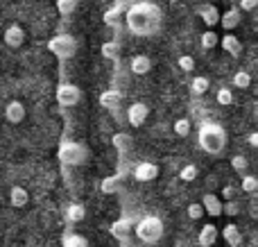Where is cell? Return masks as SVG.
<instances>
[{
    "label": "cell",
    "mask_w": 258,
    "mask_h": 247,
    "mask_svg": "<svg viewBox=\"0 0 258 247\" xmlns=\"http://www.w3.org/2000/svg\"><path fill=\"white\" fill-rule=\"evenodd\" d=\"M127 30L136 36H152L161 27V9L152 3H136L125 14Z\"/></svg>",
    "instance_id": "6da1fadb"
},
{
    "label": "cell",
    "mask_w": 258,
    "mask_h": 247,
    "mask_svg": "<svg viewBox=\"0 0 258 247\" xmlns=\"http://www.w3.org/2000/svg\"><path fill=\"white\" fill-rule=\"evenodd\" d=\"M200 145L204 152L209 154H222L224 148H227V132H224L222 125L218 122H204L200 127Z\"/></svg>",
    "instance_id": "7a4b0ae2"
},
{
    "label": "cell",
    "mask_w": 258,
    "mask_h": 247,
    "mask_svg": "<svg viewBox=\"0 0 258 247\" xmlns=\"http://www.w3.org/2000/svg\"><path fill=\"white\" fill-rule=\"evenodd\" d=\"M59 159H61L63 166L80 168L89 161V148L80 141H63L59 145Z\"/></svg>",
    "instance_id": "3957f363"
},
{
    "label": "cell",
    "mask_w": 258,
    "mask_h": 247,
    "mask_svg": "<svg viewBox=\"0 0 258 247\" xmlns=\"http://www.w3.org/2000/svg\"><path fill=\"white\" fill-rule=\"evenodd\" d=\"M136 236L143 245H156L163 238V222L156 216H145L136 222Z\"/></svg>",
    "instance_id": "277c9868"
},
{
    "label": "cell",
    "mask_w": 258,
    "mask_h": 247,
    "mask_svg": "<svg viewBox=\"0 0 258 247\" xmlns=\"http://www.w3.org/2000/svg\"><path fill=\"white\" fill-rule=\"evenodd\" d=\"M48 50L57 59L68 61V59H73L77 54V41H75V36H71V34H57L50 39Z\"/></svg>",
    "instance_id": "5b68a950"
},
{
    "label": "cell",
    "mask_w": 258,
    "mask_h": 247,
    "mask_svg": "<svg viewBox=\"0 0 258 247\" xmlns=\"http://www.w3.org/2000/svg\"><path fill=\"white\" fill-rule=\"evenodd\" d=\"M82 100V89L77 84H61L57 89V102L61 107H75Z\"/></svg>",
    "instance_id": "8992f818"
},
{
    "label": "cell",
    "mask_w": 258,
    "mask_h": 247,
    "mask_svg": "<svg viewBox=\"0 0 258 247\" xmlns=\"http://www.w3.org/2000/svg\"><path fill=\"white\" fill-rule=\"evenodd\" d=\"M132 177L136 181H141V184H145V181H154L156 177H159V166L152 163V161H141V163L134 166Z\"/></svg>",
    "instance_id": "52a82bcc"
},
{
    "label": "cell",
    "mask_w": 258,
    "mask_h": 247,
    "mask_svg": "<svg viewBox=\"0 0 258 247\" xmlns=\"http://www.w3.org/2000/svg\"><path fill=\"white\" fill-rule=\"evenodd\" d=\"M150 116V107L145 102H132L127 109V120L132 127H141Z\"/></svg>",
    "instance_id": "ba28073f"
},
{
    "label": "cell",
    "mask_w": 258,
    "mask_h": 247,
    "mask_svg": "<svg viewBox=\"0 0 258 247\" xmlns=\"http://www.w3.org/2000/svg\"><path fill=\"white\" fill-rule=\"evenodd\" d=\"M3 41H5V45L7 48H21L23 43H25V30H23L21 25H7V30H5V34H3Z\"/></svg>",
    "instance_id": "9c48e42d"
},
{
    "label": "cell",
    "mask_w": 258,
    "mask_h": 247,
    "mask_svg": "<svg viewBox=\"0 0 258 247\" xmlns=\"http://www.w3.org/2000/svg\"><path fill=\"white\" fill-rule=\"evenodd\" d=\"M5 118H7V122H12V125H21V122L25 120V104H23L21 100H9L7 107H5Z\"/></svg>",
    "instance_id": "30bf717a"
},
{
    "label": "cell",
    "mask_w": 258,
    "mask_h": 247,
    "mask_svg": "<svg viewBox=\"0 0 258 247\" xmlns=\"http://www.w3.org/2000/svg\"><path fill=\"white\" fill-rule=\"evenodd\" d=\"M86 218V207L80 202H71L66 209H63V220L71 222V225H77Z\"/></svg>",
    "instance_id": "8fae6325"
},
{
    "label": "cell",
    "mask_w": 258,
    "mask_h": 247,
    "mask_svg": "<svg viewBox=\"0 0 258 247\" xmlns=\"http://www.w3.org/2000/svg\"><path fill=\"white\" fill-rule=\"evenodd\" d=\"M202 204H204L206 213H209L211 218H218V216L224 213V204L220 202V198L215 193H206L204 198H202Z\"/></svg>",
    "instance_id": "7c38bea8"
},
{
    "label": "cell",
    "mask_w": 258,
    "mask_h": 247,
    "mask_svg": "<svg viewBox=\"0 0 258 247\" xmlns=\"http://www.w3.org/2000/svg\"><path fill=\"white\" fill-rule=\"evenodd\" d=\"M197 243L202 247H213L218 243V227L215 225H204L200 231V236H197Z\"/></svg>",
    "instance_id": "4fadbf2b"
},
{
    "label": "cell",
    "mask_w": 258,
    "mask_h": 247,
    "mask_svg": "<svg viewBox=\"0 0 258 247\" xmlns=\"http://www.w3.org/2000/svg\"><path fill=\"white\" fill-rule=\"evenodd\" d=\"M27 202H30V193H27L23 186H14V189L9 191V204H12L14 209L27 207Z\"/></svg>",
    "instance_id": "5bb4252c"
},
{
    "label": "cell",
    "mask_w": 258,
    "mask_h": 247,
    "mask_svg": "<svg viewBox=\"0 0 258 247\" xmlns=\"http://www.w3.org/2000/svg\"><path fill=\"white\" fill-rule=\"evenodd\" d=\"M129 68H132L134 75H147L152 71V59L145 57V54H136V57L129 61Z\"/></svg>",
    "instance_id": "9a60e30c"
},
{
    "label": "cell",
    "mask_w": 258,
    "mask_h": 247,
    "mask_svg": "<svg viewBox=\"0 0 258 247\" xmlns=\"http://www.w3.org/2000/svg\"><path fill=\"white\" fill-rule=\"evenodd\" d=\"M200 18L204 21V25L213 27L220 23V18H222V14L218 12V7H213V5H202L200 7Z\"/></svg>",
    "instance_id": "2e32d148"
},
{
    "label": "cell",
    "mask_w": 258,
    "mask_h": 247,
    "mask_svg": "<svg viewBox=\"0 0 258 247\" xmlns=\"http://www.w3.org/2000/svg\"><path fill=\"white\" fill-rule=\"evenodd\" d=\"M120 102H122V95H120V91H104L102 95H100V104H102L104 109H109V111H116L118 107H120Z\"/></svg>",
    "instance_id": "e0dca14e"
},
{
    "label": "cell",
    "mask_w": 258,
    "mask_h": 247,
    "mask_svg": "<svg viewBox=\"0 0 258 247\" xmlns=\"http://www.w3.org/2000/svg\"><path fill=\"white\" fill-rule=\"evenodd\" d=\"M132 229H136V225H134L129 218H120V220H116L111 225V234L116 236V238H127L129 234H132Z\"/></svg>",
    "instance_id": "ac0fdd59"
},
{
    "label": "cell",
    "mask_w": 258,
    "mask_h": 247,
    "mask_svg": "<svg viewBox=\"0 0 258 247\" xmlns=\"http://www.w3.org/2000/svg\"><path fill=\"white\" fill-rule=\"evenodd\" d=\"M220 45H222V50H227L231 57H240V52H242V43L233 34H224L222 39H220Z\"/></svg>",
    "instance_id": "d6986e66"
},
{
    "label": "cell",
    "mask_w": 258,
    "mask_h": 247,
    "mask_svg": "<svg viewBox=\"0 0 258 247\" xmlns=\"http://www.w3.org/2000/svg\"><path fill=\"white\" fill-rule=\"evenodd\" d=\"M220 23H222L224 30H236V27L240 25V9L238 7L227 9V12L222 14V18H220Z\"/></svg>",
    "instance_id": "ffe728a7"
},
{
    "label": "cell",
    "mask_w": 258,
    "mask_h": 247,
    "mask_svg": "<svg viewBox=\"0 0 258 247\" xmlns=\"http://www.w3.org/2000/svg\"><path fill=\"white\" fill-rule=\"evenodd\" d=\"M113 148L118 150V152H132L134 150V139L125 132H120V134L113 136Z\"/></svg>",
    "instance_id": "44dd1931"
},
{
    "label": "cell",
    "mask_w": 258,
    "mask_h": 247,
    "mask_svg": "<svg viewBox=\"0 0 258 247\" xmlns=\"http://www.w3.org/2000/svg\"><path fill=\"white\" fill-rule=\"evenodd\" d=\"M222 236H224V240H227L229 245H233V247H238L242 243V236H240V229H238L236 225H227L222 229Z\"/></svg>",
    "instance_id": "7402d4cb"
},
{
    "label": "cell",
    "mask_w": 258,
    "mask_h": 247,
    "mask_svg": "<svg viewBox=\"0 0 258 247\" xmlns=\"http://www.w3.org/2000/svg\"><path fill=\"white\" fill-rule=\"evenodd\" d=\"M61 247H89V240L82 234H63Z\"/></svg>",
    "instance_id": "603a6c76"
},
{
    "label": "cell",
    "mask_w": 258,
    "mask_h": 247,
    "mask_svg": "<svg viewBox=\"0 0 258 247\" xmlns=\"http://www.w3.org/2000/svg\"><path fill=\"white\" fill-rule=\"evenodd\" d=\"M209 86H211L209 77L200 75V77H195V80L190 82V93H192V95H204L206 91H209Z\"/></svg>",
    "instance_id": "cb8c5ba5"
},
{
    "label": "cell",
    "mask_w": 258,
    "mask_h": 247,
    "mask_svg": "<svg viewBox=\"0 0 258 247\" xmlns=\"http://www.w3.org/2000/svg\"><path fill=\"white\" fill-rule=\"evenodd\" d=\"M120 21H122V9L120 7H109L107 12H104V25L116 27V25H120Z\"/></svg>",
    "instance_id": "d4e9b609"
},
{
    "label": "cell",
    "mask_w": 258,
    "mask_h": 247,
    "mask_svg": "<svg viewBox=\"0 0 258 247\" xmlns=\"http://www.w3.org/2000/svg\"><path fill=\"white\" fill-rule=\"evenodd\" d=\"M200 41H202V48H204V50H213L215 45L220 43V36L215 34L213 27H211V30H206L204 34H202V39H200Z\"/></svg>",
    "instance_id": "484cf974"
},
{
    "label": "cell",
    "mask_w": 258,
    "mask_h": 247,
    "mask_svg": "<svg viewBox=\"0 0 258 247\" xmlns=\"http://www.w3.org/2000/svg\"><path fill=\"white\" fill-rule=\"evenodd\" d=\"M172 130L179 139H186V136L190 134V120H188V118H177L174 125H172Z\"/></svg>",
    "instance_id": "4316f807"
},
{
    "label": "cell",
    "mask_w": 258,
    "mask_h": 247,
    "mask_svg": "<svg viewBox=\"0 0 258 247\" xmlns=\"http://www.w3.org/2000/svg\"><path fill=\"white\" fill-rule=\"evenodd\" d=\"M77 5H80V0H57V9L61 16H71V14H75Z\"/></svg>",
    "instance_id": "83f0119b"
},
{
    "label": "cell",
    "mask_w": 258,
    "mask_h": 247,
    "mask_svg": "<svg viewBox=\"0 0 258 247\" xmlns=\"http://www.w3.org/2000/svg\"><path fill=\"white\" fill-rule=\"evenodd\" d=\"M102 54H104V59H111V61H116V59L120 57V48H118L116 41H109V43L102 45Z\"/></svg>",
    "instance_id": "f1b7e54d"
},
{
    "label": "cell",
    "mask_w": 258,
    "mask_h": 247,
    "mask_svg": "<svg viewBox=\"0 0 258 247\" xmlns=\"http://www.w3.org/2000/svg\"><path fill=\"white\" fill-rule=\"evenodd\" d=\"M186 213H188L190 220H200V218L206 213V209H204V204L202 202H192V204H188L186 207Z\"/></svg>",
    "instance_id": "f546056e"
},
{
    "label": "cell",
    "mask_w": 258,
    "mask_h": 247,
    "mask_svg": "<svg viewBox=\"0 0 258 247\" xmlns=\"http://www.w3.org/2000/svg\"><path fill=\"white\" fill-rule=\"evenodd\" d=\"M197 175H200V170H197V166H192V163H188V166H183L181 170H179V179L181 181H192V179H197Z\"/></svg>",
    "instance_id": "4dcf8cb0"
},
{
    "label": "cell",
    "mask_w": 258,
    "mask_h": 247,
    "mask_svg": "<svg viewBox=\"0 0 258 247\" xmlns=\"http://www.w3.org/2000/svg\"><path fill=\"white\" fill-rule=\"evenodd\" d=\"M249 84H251V77L247 71H238L236 75H233V86H236V89H247Z\"/></svg>",
    "instance_id": "1f68e13d"
},
{
    "label": "cell",
    "mask_w": 258,
    "mask_h": 247,
    "mask_svg": "<svg viewBox=\"0 0 258 247\" xmlns=\"http://www.w3.org/2000/svg\"><path fill=\"white\" fill-rule=\"evenodd\" d=\"M177 66L181 68L183 73H192L195 71V59H192L190 54H181V57L177 59Z\"/></svg>",
    "instance_id": "d6a6232c"
},
{
    "label": "cell",
    "mask_w": 258,
    "mask_h": 247,
    "mask_svg": "<svg viewBox=\"0 0 258 247\" xmlns=\"http://www.w3.org/2000/svg\"><path fill=\"white\" fill-rule=\"evenodd\" d=\"M242 191L245 193H254V191H258V177H254V175H245L242 177Z\"/></svg>",
    "instance_id": "836d02e7"
},
{
    "label": "cell",
    "mask_w": 258,
    "mask_h": 247,
    "mask_svg": "<svg viewBox=\"0 0 258 247\" xmlns=\"http://www.w3.org/2000/svg\"><path fill=\"white\" fill-rule=\"evenodd\" d=\"M247 166H249L247 157H242V154H236V157H231V168H233L236 172H245Z\"/></svg>",
    "instance_id": "e575fe53"
},
{
    "label": "cell",
    "mask_w": 258,
    "mask_h": 247,
    "mask_svg": "<svg viewBox=\"0 0 258 247\" xmlns=\"http://www.w3.org/2000/svg\"><path fill=\"white\" fill-rule=\"evenodd\" d=\"M215 98H218V102L222 104V107H227V104L233 102V93H231V89H227V86H222V89L218 91V95H215Z\"/></svg>",
    "instance_id": "d590c367"
},
{
    "label": "cell",
    "mask_w": 258,
    "mask_h": 247,
    "mask_svg": "<svg viewBox=\"0 0 258 247\" xmlns=\"http://www.w3.org/2000/svg\"><path fill=\"white\" fill-rule=\"evenodd\" d=\"M118 186H120V177H107L102 181V191L104 193H116Z\"/></svg>",
    "instance_id": "8d00e7d4"
},
{
    "label": "cell",
    "mask_w": 258,
    "mask_h": 247,
    "mask_svg": "<svg viewBox=\"0 0 258 247\" xmlns=\"http://www.w3.org/2000/svg\"><path fill=\"white\" fill-rule=\"evenodd\" d=\"M238 213H240V204H238L236 200H227V204H224V216L236 218Z\"/></svg>",
    "instance_id": "74e56055"
},
{
    "label": "cell",
    "mask_w": 258,
    "mask_h": 247,
    "mask_svg": "<svg viewBox=\"0 0 258 247\" xmlns=\"http://www.w3.org/2000/svg\"><path fill=\"white\" fill-rule=\"evenodd\" d=\"M256 7H258V0H240V9H245V12H251Z\"/></svg>",
    "instance_id": "f35d334b"
},
{
    "label": "cell",
    "mask_w": 258,
    "mask_h": 247,
    "mask_svg": "<svg viewBox=\"0 0 258 247\" xmlns=\"http://www.w3.org/2000/svg\"><path fill=\"white\" fill-rule=\"evenodd\" d=\"M222 198L224 200H233V198H236V189H233V186H224V189H222Z\"/></svg>",
    "instance_id": "ab89813d"
},
{
    "label": "cell",
    "mask_w": 258,
    "mask_h": 247,
    "mask_svg": "<svg viewBox=\"0 0 258 247\" xmlns=\"http://www.w3.org/2000/svg\"><path fill=\"white\" fill-rule=\"evenodd\" d=\"M247 141H249V145H251V148H258V132H251V134H249V139H247Z\"/></svg>",
    "instance_id": "60d3db41"
},
{
    "label": "cell",
    "mask_w": 258,
    "mask_h": 247,
    "mask_svg": "<svg viewBox=\"0 0 258 247\" xmlns=\"http://www.w3.org/2000/svg\"><path fill=\"white\" fill-rule=\"evenodd\" d=\"M195 3H200V0H195Z\"/></svg>",
    "instance_id": "b9f144b4"
}]
</instances>
